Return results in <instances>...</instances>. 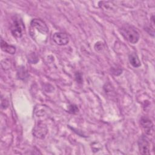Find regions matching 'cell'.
I'll use <instances>...</instances> for the list:
<instances>
[{"label":"cell","instance_id":"8","mask_svg":"<svg viewBox=\"0 0 155 155\" xmlns=\"http://www.w3.org/2000/svg\"><path fill=\"white\" fill-rule=\"evenodd\" d=\"M1 47L2 51L8 53L9 54H14L16 51V48L8 44L1 39Z\"/></svg>","mask_w":155,"mask_h":155},{"label":"cell","instance_id":"10","mask_svg":"<svg viewBox=\"0 0 155 155\" xmlns=\"http://www.w3.org/2000/svg\"><path fill=\"white\" fill-rule=\"evenodd\" d=\"M18 75L19 79H24L25 78H27V71L25 69V67H20L18 69Z\"/></svg>","mask_w":155,"mask_h":155},{"label":"cell","instance_id":"6","mask_svg":"<svg viewBox=\"0 0 155 155\" xmlns=\"http://www.w3.org/2000/svg\"><path fill=\"white\" fill-rule=\"evenodd\" d=\"M140 125H142L143 129L144 130V131L147 134H153L154 132L153 124L149 118L147 117H142L140 119Z\"/></svg>","mask_w":155,"mask_h":155},{"label":"cell","instance_id":"12","mask_svg":"<svg viewBox=\"0 0 155 155\" xmlns=\"http://www.w3.org/2000/svg\"><path fill=\"white\" fill-rule=\"evenodd\" d=\"M75 79L76 80V81L79 83V84H81L82 82V74L81 73H79V72H77L76 74H75Z\"/></svg>","mask_w":155,"mask_h":155},{"label":"cell","instance_id":"7","mask_svg":"<svg viewBox=\"0 0 155 155\" xmlns=\"http://www.w3.org/2000/svg\"><path fill=\"white\" fill-rule=\"evenodd\" d=\"M47 133V127L42 123H38L33 128V135L40 139L44 138Z\"/></svg>","mask_w":155,"mask_h":155},{"label":"cell","instance_id":"5","mask_svg":"<svg viewBox=\"0 0 155 155\" xmlns=\"http://www.w3.org/2000/svg\"><path fill=\"white\" fill-rule=\"evenodd\" d=\"M53 39L54 42L59 45H66L69 42L68 36L66 33L62 32H57L54 33Z\"/></svg>","mask_w":155,"mask_h":155},{"label":"cell","instance_id":"3","mask_svg":"<svg viewBox=\"0 0 155 155\" xmlns=\"http://www.w3.org/2000/svg\"><path fill=\"white\" fill-rule=\"evenodd\" d=\"M30 30L37 31L44 35H47L48 28L45 23L40 19H33L30 22Z\"/></svg>","mask_w":155,"mask_h":155},{"label":"cell","instance_id":"11","mask_svg":"<svg viewBox=\"0 0 155 155\" xmlns=\"http://www.w3.org/2000/svg\"><path fill=\"white\" fill-rule=\"evenodd\" d=\"M68 111L70 113L74 114L78 112V108L76 105H70L68 107Z\"/></svg>","mask_w":155,"mask_h":155},{"label":"cell","instance_id":"4","mask_svg":"<svg viewBox=\"0 0 155 155\" xmlns=\"http://www.w3.org/2000/svg\"><path fill=\"white\" fill-rule=\"evenodd\" d=\"M138 147L140 154H149L150 153V143L146 137L142 136L139 138L138 140Z\"/></svg>","mask_w":155,"mask_h":155},{"label":"cell","instance_id":"1","mask_svg":"<svg viewBox=\"0 0 155 155\" xmlns=\"http://www.w3.org/2000/svg\"><path fill=\"white\" fill-rule=\"evenodd\" d=\"M120 33L128 42L133 44L137 43L140 38L136 28L129 24L124 25L120 28Z\"/></svg>","mask_w":155,"mask_h":155},{"label":"cell","instance_id":"9","mask_svg":"<svg viewBox=\"0 0 155 155\" xmlns=\"http://www.w3.org/2000/svg\"><path fill=\"white\" fill-rule=\"evenodd\" d=\"M129 61L131 65L134 67H139L141 65L138 56L134 53H133L129 55Z\"/></svg>","mask_w":155,"mask_h":155},{"label":"cell","instance_id":"2","mask_svg":"<svg viewBox=\"0 0 155 155\" xmlns=\"http://www.w3.org/2000/svg\"><path fill=\"white\" fill-rule=\"evenodd\" d=\"M10 31L12 35L16 38L22 37L25 27L22 18L19 15H15L12 18Z\"/></svg>","mask_w":155,"mask_h":155}]
</instances>
